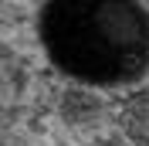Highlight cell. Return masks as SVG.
Masks as SVG:
<instances>
[{"mask_svg":"<svg viewBox=\"0 0 149 146\" xmlns=\"http://www.w3.org/2000/svg\"><path fill=\"white\" fill-rule=\"evenodd\" d=\"M41 41L61 72L88 85H125L149 68V14L129 0L44 4Z\"/></svg>","mask_w":149,"mask_h":146,"instance_id":"1","label":"cell"},{"mask_svg":"<svg viewBox=\"0 0 149 146\" xmlns=\"http://www.w3.org/2000/svg\"><path fill=\"white\" fill-rule=\"evenodd\" d=\"M125 129H129V136L136 139V143L149 146V95H142V99H132L129 109H125Z\"/></svg>","mask_w":149,"mask_h":146,"instance_id":"2","label":"cell"}]
</instances>
